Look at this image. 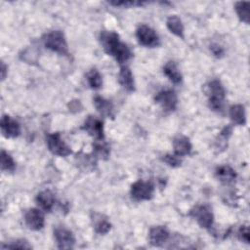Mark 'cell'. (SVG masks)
<instances>
[{"instance_id": "e0dca14e", "label": "cell", "mask_w": 250, "mask_h": 250, "mask_svg": "<svg viewBox=\"0 0 250 250\" xmlns=\"http://www.w3.org/2000/svg\"><path fill=\"white\" fill-rule=\"evenodd\" d=\"M93 102H94L95 107L97 108V110L102 115L113 118V116H114V114H113V105H112V104L109 101L104 99L103 97L96 96L94 98Z\"/></svg>"}, {"instance_id": "ba28073f", "label": "cell", "mask_w": 250, "mask_h": 250, "mask_svg": "<svg viewBox=\"0 0 250 250\" xmlns=\"http://www.w3.org/2000/svg\"><path fill=\"white\" fill-rule=\"evenodd\" d=\"M154 101L165 111H174L177 107L178 98L173 90H163L156 94Z\"/></svg>"}, {"instance_id": "484cf974", "label": "cell", "mask_w": 250, "mask_h": 250, "mask_svg": "<svg viewBox=\"0 0 250 250\" xmlns=\"http://www.w3.org/2000/svg\"><path fill=\"white\" fill-rule=\"evenodd\" d=\"M16 168V163L12 156L5 150L1 151V169L7 172H13Z\"/></svg>"}, {"instance_id": "5b68a950", "label": "cell", "mask_w": 250, "mask_h": 250, "mask_svg": "<svg viewBox=\"0 0 250 250\" xmlns=\"http://www.w3.org/2000/svg\"><path fill=\"white\" fill-rule=\"evenodd\" d=\"M139 43L146 47H156L159 45V37L151 27L142 24L138 27L136 32Z\"/></svg>"}, {"instance_id": "8992f818", "label": "cell", "mask_w": 250, "mask_h": 250, "mask_svg": "<svg viewBox=\"0 0 250 250\" xmlns=\"http://www.w3.org/2000/svg\"><path fill=\"white\" fill-rule=\"evenodd\" d=\"M190 215L197 221L201 228L209 229L213 225L214 216L211 209L207 205H197L191 211Z\"/></svg>"}, {"instance_id": "f546056e", "label": "cell", "mask_w": 250, "mask_h": 250, "mask_svg": "<svg viewBox=\"0 0 250 250\" xmlns=\"http://www.w3.org/2000/svg\"><path fill=\"white\" fill-rule=\"evenodd\" d=\"M238 237L241 241L245 243H249L250 241V235H249V229L247 226H243L239 229L238 231Z\"/></svg>"}, {"instance_id": "3957f363", "label": "cell", "mask_w": 250, "mask_h": 250, "mask_svg": "<svg viewBox=\"0 0 250 250\" xmlns=\"http://www.w3.org/2000/svg\"><path fill=\"white\" fill-rule=\"evenodd\" d=\"M154 187L149 182L137 181L131 186V196L136 201L149 200L152 198Z\"/></svg>"}, {"instance_id": "4316f807", "label": "cell", "mask_w": 250, "mask_h": 250, "mask_svg": "<svg viewBox=\"0 0 250 250\" xmlns=\"http://www.w3.org/2000/svg\"><path fill=\"white\" fill-rule=\"evenodd\" d=\"M232 133V128L231 126H226L220 133L219 135V139L217 141V147H222V149H225L227 142L229 140V138L230 137Z\"/></svg>"}, {"instance_id": "4fadbf2b", "label": "cell", "mask_w": 250, "mask_h": 250, "mask_svg": "<svg viewBox=\"0 0 250 250\" xmlns=\"http://www.w3.org/2000/svg\"><path fill=\"white\" fill-rule=\"evenodd\" d=\"M169 235V231L165 227L156 226L150 229L148 233V239L151 245L161 246L168 240Z\"/></svg>"}, {"instance_id": "cb8c5ba5", "label": "cell", "mask_w": 250, "mask_h": 250, "mask_svg": "<svg viewBox=\"0 0 250 250\" xmlns=\"http://www.w3.org/2000/svg\"><path fill=\"white\" fill-rule=\"evenodd\" d=\"M93 148L96 154L103 159H107V157L109 156V153H110L109 146H107L106 143H104V140H96L95 143L93 144Z\"/></svg>"}, {"instance_id": "d6a6232c", "label": "cell", "mask_w": 250, "mask_h": 250, "mask_svg": "<svg viewBox=\"0 0 250 250\" xmlns=\"http://www.w3.org/2000/svg\"><path fill=\"white\" fill-rule=\"evenodd\" d=\"M68 107H69V110H71V111H78V110H80L82 108L80 102L77 101V100L71 101L68 104Z\"/></svg>"}, {"instance_id": "52a82bcc", "label": "cell", "mask_w": 250, "mask_h": 250, "mask_svg": "<svg viewBox=\"0 0 250 250\" xmlns=\"http://www.w3.org/2000/svg\"><path fill=\"white\" fill-rule=\"evenodd\" d=\"M100 41L105 53L110 56H114L115 52L121 45V41L119 40V35L114 31H102L100 34Z\"/></svg>"}, {"instance_id": "836d02e7", "label": "cell", "mask_w": 250, "mask_h": 250, "mask_svg": "<svg viewBox=\"0 0 250 250\" xmlns=\"http://www.w3.org/2000/svg\"><path fill=\"white\" fill-rule=\"evenodd\" d=\"M6 73H7V66L5 65L4 62H1V79L4 80L6 77Z\"/></svg>"}, {"instance_id": "ffe728a7", "label": "cell", "mask_w": 250, "mask_h": 250, "mask_svg": "<svg viewBox=\"0 0 250 250\" xmlns=\"http://www.w3.org/2000/svg\"><path fill=\"white\" fill-rule=\"evenodd\" d=\"M164 74L175 84H179L182 81V74L179 71L176 63L174 62H168L163 67Z\"/></svg>"}, {"instance_id": "83f0119b", "label": "cell", "mask_w": 250, "mask_h": 250, "mask_svg": "<svg viewBox=\"0 0 250 250\" xmlns=\"http://www.w3.org/2000/svg\"><path fill=\"white\" fill-rule=\"evenodd\" d=\"M163 160L171 167H179L182 163L180 156H178L176 154H166V155H164Z\"/></svg>"}, {"instance_id": "277c9868", "label": "cell", "mask_w": 250, "mask_h": 250, "mask_svg": "<svg viewBox=\"0 0 250 250\" xmlns=\"http://www.w3.org/2000/svg\"><path fill=\"white\" fill-rule=\"evenodd\" d=\"M46 140L49 150L55 155L65 157L72 152L70 147L62 141L60 133L49 134Z\"/></svg>"}, {"instance_id": "44dd1931", "label": "cell", "mask_w": 250, "mask_h": 250, "mask_svg": "<svg viewBox=\"0 0 250 250\" xmlns=\"http://www.w3.org/2000/svg\"><path fill=\"white\" fill-rule=\"evenodd\" d=\"M229 116L233 123L237 125H245L246 115L244 106L241 104H234L229 108Z\"/></svg>"}, {"instance_id": "9c48e42d", "label": "cell", "mask_w": 250, "mask_h": 250, "mask_svg": "<svg viewBox=\"0 0 250 250\" xmlns=\"http://www.w3.org/2000/svg\"><path fill=\"white\" fill-rule=\"evenodd\" d=\"M82 129L85 130L95 140H104V123L98 117H95L92 115L88 116L83 124Z\"/></svg>"}, {"instance_id": "1f68e13d", "label": "cell", "mask_w": 250, "mask_h": 250, "mask_svg": "<svg viewBox=\"0 0 250 250\" xmlns=\"http://www.w3.org/2000/svg\"><path fill=\"white\" fill-rule=\"evenodd\" d=\"M210 50L213 53V55L217 58H221L224 55V49L218 45V44H212L210 45Z\"/></svg>"}, {"instance_id": "4dcf8cb0", "label": "cell", "mask_w": 250, "mask_h": 250, "mask_svg": "<svg viewBox=\"0 0 250 250\" xmlns=\"http://www.w3.org/2000/svg\"><path fill=\"white\" fill-rule=\"evenodd\" d=\"M111 5L113 6H122V7H131V6H140L145 3L143 2H136V1H111Z\"/></svg>"}, {"instance_id": "7c38bea8", "label": "cell", "mask_w": 250, "mask_h": 250, "mask_svg": "<svg viewBox=\"0 0 250 250\" xmlns=\"http://www.w3.org/2000/svg\"><path fill=\"white\" fill-rule=\"evenodd\" d=\"M1 132L6 138H16L21 133L20 124L9 115H3L0 122Z\"/></svg>"}, {"instance_id": "7a4b0ae2", "label": "cell", "mask_w": 250, "mask_h": 250, "mask_svg": "<svg viewBox=\"0 0 250 250\" xmlns=\"http://www.w3.org/2000/svg\"><path fill=\"white\" fill-rule=\"evenodd\" d=\"M44 45L47 49L62 55H65L68 50L65 37L60 30H54L46 34L44 37Z\"/></svg>"}, {"instance_id": "603a6c76", "label": "cell", "mask_w": 250, "mask_h": 250, "mask_svg": "<svg viewBox=\"0 0 250 250\" xmlns=\"http://www.w3.org/2000/svg\"><path fill=\"white\" fill-rule=\"evenodd\" d=\"M249 5L250 3L247 1H239L235 3V11L239 19L245 22L249 23L250 21V16H249Z\"/></svg>"}, {"instance_id": "d6986e66", "label": "cell", "mask_w": 250, "mask_h": 250, "mask_svg": "<svg viewBox=\"0 0 250 250\" xmlns=\"http://www.w3.org/2000/svg\"><path fill=\"white\" fill-rule=\"evenodd\" d=\"M167 28L176 36L184 38V25L181 19L177 16H171L168 18L166 22Z\"/></svg>"}, {"instance_id": "5bb4252c", "label": "cell", "mask_w": 250, "mask_h": 250, "mask_svg": "<svg viewBox=\"0 0 250 250\" xmlns=\"http://www.w3.org/2000/svg\"><path fill=\"white\" fill-rule=\"evenodd\" d=\"M174 152L178 156L188 155L191 150V144L189 140L185 136H179L173 141Z\"/></svg>"}, {"instance_id": "9a60e30c", "label": "cell", "mask_w": 250, "mask_h": 250, "mask_svg": "<svg viewBox=\"0 0 250 250\" xmlns=\"http://www.w3.org/2000/svg\"><path fill=\"white\" fill-rule=\"evenodd\" d=\"M216 177L221 183H223L225 185H229L235 181L236 173L230 166L223 165V166H220L219 168H217Z\"/></svg>"}, {"instance_id": "f1b7e54d", "label": "cell", "mask_w": 250, "mask_h": 250, "mask_svg": "<svg viewBox=\"0 0 250 250\" xmlns=\"http://www.w3.org/2000/svg\"><path fill=\"white\" fill-rule=\"evenodd\" d=\"M2 248H9V249H30L31 248V245L28 244L27 241L25 240H17V241H14L12 242L11 244L7 245V246H2Z\"/></svg>"}, {"instance_id": "7402d4cb", "label": "cell", "mask_w": 250, "mask_h": 250, "mask_svg": "<svg viewBox=\"0 0 250 250\" xmlns=\"http://www.w3.org/2000/svg\"><path fill=\"white\" fill-rule=\"evenodd\" d=\"M93 222H94L95 231L99 234H105L111 229V224L100 214H95L94 215Z\"/></svg>"}, {"instance_id": "8fae6325", "label": "cell", "mask_w": 250, "mask_h": 250, "mask_svg": "<svg viewBox=\"0 0 250 250\" xmlns=\"http://www.w3.org/2000/svg\"><path fill=\"white\" fill-rule=\"evenodd\" d=\"M24 220L26 226L32 230H40L43 229L45 224L44 215L42 211L37 208H31L27 210L24 215Z\"/></svg>"}, {"instance_id": "d4e9b609", "label": "cell", "mask_w": 250, "mask_h": 250, "mask_svg": "<svg viewBox=\"0 0 250 250\" xmlns=\"http://www.w3.org/2000/svg\"><path fill=\"white\" fill-rule=\"evenodd\" d=\"M87 81L92 89H100L103 85V79L97 69H91L87 73Z\"/></svg>"}, {"instance_id": "2e32d148", "label": "cell", "mask_w": 250, "mask_h": 250, "mask_svg": "<svg viewBox=\"0 0 250 250\" xmlns=\"http://www.w3.org/2000/svg\"><path fill=\"white\" fill-rule=\"evenodd\" d=\"M118 81L120 85L128 92H133L135 90V83L132 71L127 66H122L119 74H118Z\"/></svg>"}, {"instance_id": "6da1fadb", "label": "cell", "mask_w": 250, "mask_h": 250, "mask_svg": "<svg viewBox=\"0 0 250 250\" xmlns=\"http://www.w3.org/2000/svg\"><path fill=\"white\" fill-rule=\"evenodd\" d=\"M207 95L209 97L210 107L214 110H221L224 105L226 91L219 80H212L207 85Z\"/></svg>"}, {"instance_id": "ac0fdd59", "label": "cell", "mask_w": 250, "mask_h": 250, "mask_svg": "<svg viewBox=\"0 0 250 250\" xmlns=\"http://www.w3.org/2000/svg\"><path fill=\"white\" fill-rule=\"evenodd\" d=\"M36 202L44 211L50 212L55 203V197L53 192L50 190H43L39 192L36 196Z\"/></svg>"}, {"instance_id": "30bf717a", "label": "cell", "mask_w": 250, "mask_h": 250, "mask_svg": "<svg viewBox=\"0 0 250 250\" xmlns=\"http://www.w3.org/2000/svg\"><path fill=\"white\" fill-rule=\"evenodd\" d=\"M54 236L60 249H71L75 243L73 233L64 227H58L54 230Z\"/></svg>"}]
</instances>
